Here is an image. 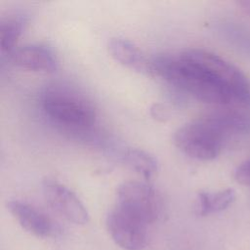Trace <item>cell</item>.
Returning <instances> with one entry per match:
<instances>
[{
    "label": "cell",
    "mask_w": 250,
    "mask_h": 250,
    "mask_svg": "<svg viewBox=\"0 0 250 250\" xmlns=\"http://www.w3.org/2000/svg\"><path fill=\"white\" fill-rule=\"evenodd\" d=\"M153 75L177 86L193 98L218 105L250 104L246 76L224 58L202 49H188L178 55L151 60Z\"/></svg>",
    "instance_id": "cell-1"
},
{
    "label": "cell",
    "mask_w": 250,
    "mask_h": 250,
    "mask_svg": "<svg viewBox=\"0 0 250 250\" xmlns=\"http://www.w3.org/2000/svg\"><path fill=\"white\" fill-rule=\"evenodd\" d=\"M226 140V135L210 114L181 126L174 134L176 146L185 154L199 160L216 158Z\"/></svg>",
    "instance_id": "cell-2"
},
{
    "label": "cell",
    "mask_w": 250,
    "mask_h": 250,
    "mask_svg": "<svg viewBox=\"0 0 250 250\" xmlns=\"http://www.w3.org/2000/svg\"><path fill=\"white\" fill-rule=\"evenodd\" d=\"M42 107L51 118L66 125L86 127L96 119L93 103L82 94L65 87L49 88L43 95Z\"/></svg>",
    "instance_id": "cell-3"
},
{
    "label": "cell",
    "mask_w": 250,
    "mask_h": 250,
    "mask_svg": "<svg viewBox=\"0 0 250 250\" xmlns=\"http://www.w3.org/2000/svg\"><path fill=\"white\" fill-rule=\"evenodd\" d=\"M116 206L149 226L160 215L161 198L149 183L127 181L117 188Z\"/></svg>",
    "instance_id": "cell-4"
},
{
    "label": "cell",
    "mask_w": 250,
    "mask_h": 250,
    "mask_svg": "<svg viewBox=\"0 0 250 250\" xmlns=\"http://www.w3.org/2000/svg\"><path fill=\"white\" fill-rule=\"evenodd\" d=\"M107 230L124 250H143L148 242V225L116 205L106 216Z\"/></svg>",
    "instance_id": "cell-5"
},
{
    "label": "cell",
    "mask_w": 250,
    "mask_h": 250,
    "mask_svg": "<svg viewBox=\"0 0 250 250\" xmlns=\"http://www.w3.org/2000/svg\"><path fill=\"white\" fill-rule=\"evenodd\" d=\"M42 192L50 207L68 222L85 225L89 221L88 211L79 197L56 179L45 178Z\"/></svg>",
    "instance_id": "cell-6"
},
{
    "label": "cell",
    "mask_w": 250,
    "mask_h": 250,
    "mask_svg": "<svg viewBox=\"0 0 250 250\" xmlns=\"http://www.w3.org/2000/svg\"><path fill=\"white\" fill-rule=\"evenodd\" d=\"M7 208L22 229L36 237H49L56 232L54 222L35 206L13 199L7 202Z\"/></svg>",
    "instance_id": "cell-7"
},
{
    "label": "cell",
    "mask_w": 250,
    "mask_h": 250,
    "mask_svg": "<svg viewBox=\"0 0 250 250\" xmlns=\"http://www.w3.org/2000/svg\"><path fill=\"white\" fill-rule=\"evenodd\" d=\"M15 65L32 71L53 72L58 68V60L54 51L43 44H25L11 53Z\"/></svg>",
    "instance_id": "cell-8"
},
{
    "label": "cell",
    "mask_w": 250,
    "mask_h": 250,
    "mask_svg": "<svg viewBox=\"0 0 250 250\" xmlns=\"http://www.w3.org/2000/svg\"><path fill=\"white\" fill-rule=\"evenodd\" d=\"M107 50L120 64L140 73L153 75L151 60H148L134 42L125 38L114 37L108 41Z\"/></svg>",
    "instance_id": "cell-9"
},
{
    "label": "cell",
    "mask_w": 250,
    "mask_h": 250,
    "mask_svg": "<svg viewBox=\"0 0 250 250\" xmlns=\"http://www.w3.org/2000/svg\"><path fill=\"white\" fill-rule=\"evenodd\" d=\"M227 138L250 132V113L238 108H224L209 113Z\"/></svg>",
    "instance_id": "cell-10"
},
{
    "label": "cell",
    "mask_w": 250,
    "mask_h": 250,
    "mask_svg": "<svg viewBox=\"0 0 250 250\" xmlns=\"http://www.w3.org/2000/svg\"><path fill=\"white\" fill-rule=\"evenodd\" d=\"M235 199V192L226 188L216 192L201 191L197 196V211L200 216H207L227 209Z\"/></svg>",
    "instance_id": "cell-11"
},
{
    "label": "cell",
    "mask_w": 250,
    "mask_h": 250,
    "mask_svg": "<svg viewBox=\"0 0 250 250\" xmlns=\"http://www.w3.org/2000/svg\"><path fill=\"white\" fill-rule=\"evenodd\" d=\"M126 165L143 178L149 180L158 171L157 159L149 152L141 148H130L125 152Z\"/></svg>",
    "instance_id": "cell-12"
},
{
    "label": "cell",
    "mask_w": 250,
    "mask_h": 250,
    "mask_svg": "<svg viewBox=\"0 0 250 250\" xmlns=\"http://www.w3.org/2000/svg\"><path fill=\"white\" fill-rule=\"evenodd\" d=\"M25 17L20 14H12L4 17L0 21V46L2 52L12 53L21 36L24 25Z\"/></svg>",
    "instance_id": "cell-13"
},
{
    "label": "cell",
    "mask_w": 250,
    "mask_h": 250,
    "mask_svg": "<svg viewBox=\"0 0 250 250\" xmlns=\"http://www.w3.org/2000/svg\"><path fill=\"white\" fill-rule=\"evenodd\" d=\"M234 179L240 185L250 187V158L242 162L235 169Z\"/></svg>",
    "instance_id": "cell-14"
},
{
    "label": "cell",
    "mask_w": 250,
    "mask_h": 250,
    "mask_svg": "<svg viewBox=\"0 0 250 250\" xmlns=\"http://www.w3.org/2000/svg\"><path fill=\"white\" fill-rule=\"evenodd\" d=\"M151 115L159 121H164L168 118V111L160 104H154L150 108Z\"/></svg>",
    "instance_id": "cell-15"
},
{
    "label": "cell",
    "mask_w": 250,
    "mask_h": 250,
    "mask_svg": "<svg viewBox=\"0 0 250 250\" xmlns=\"http://www.w3.org/2000/svg\"><path fill=\"white\" fill-rule=\"evenodd\" d=\"M239 4L241 5V7L245 11V13L250 15V1H242Z\"/></svg>",
    "instance_id": "cell-16"
}]
</instances>
